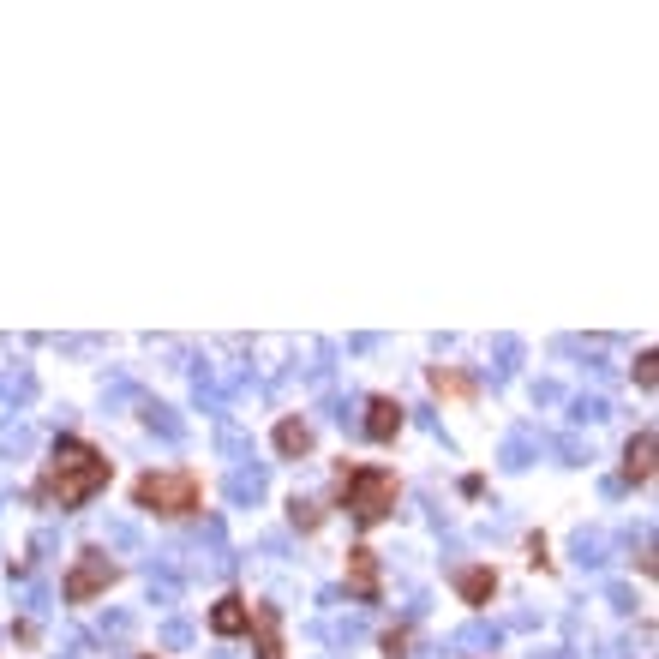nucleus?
Segmentation results:
<instances>
[{"label":"nucleus","instance_id":"nucleus-7","mask_svg":"<svg viewBox=\"0 0 659 659\" xmlns=\"http://www.w3.org/2000/svg\"><path fill=\"white\" fill-rule=\"evenodd\" d=\"M648 486L654 480V432H636L630 438V450H624V486Z\"/></svg>","mask_w":659,"mask_h":659},{"label":"nucleus","instance_id":"nucleus-21","mask_svg":"<svg viewBox=\"0 0 659 659\" xmlns=\"http://www.w3.org/2000/svg\"><path fill=\"white\" fill-rule=\"evenodd\" d=\"M558 402H564V384L540 378V384H534V408H558Z\"/></svg>","mask_w":659,"mask_h":659},{"label":"nucleus","instance_id":"nucleus-11","mask_svg":"<svg viewBox=\"0 0 659 659\" xmlns=\"http://www.w3.org/2000/svg\"><path fill=\"white\" fill-rule=\"evenodd\" d=\"M258 498H264V468H234V474H228V504L246 510V504H258Z\"/></svg>","mask_w":659,"mask_h":659},{"label":"nucleus","instance_id":"nucleus-18","mask_svg":"<svg viewBox=\"0 0 659 659\" xmlns=\"http://www.w3.org/2000/svg\"><path fill=\"white\" fill-rule=\"evenodd\" d=\"M570 408H576V426H600V420L612 414V402H606V396H576Z\"/></svg>","mask_w":659,"mask_h":659},{"label":"nucleus","instance_id":"nucleus-17","mask_svg":"<svg viewBox=\"0 0 659 659\" xmlns=\"http://www.w3.org/2000/svg\"><path fill=\"white\" fill-rule=\"evenodd\" d=\"M534 450H540V438H534V432H516V438L504 444V456H498V462H504V468H528V462H534Z\"/></svg>","mask_w":659,"mask_h":659},{"label":"nucleus","instance_id":"nucleus-12","mask_svg":"<svg viewBox=\"0 0 659 659\" xmlns=\"http://www.w3.org/2000/svg\"><path fill=\"white\" fill-rule=\"evenodd\" d=\"M570 552H576V564H582V570H600V564L612 558V546H606V534H600V528H582V534L570 540Z\"/></svg>","mask_w":659,"mask_h":659},{"label":"nucleus","instance_id":"nucleus-2","mask_svg":"<svg viewBox=\"0 0 659 659\" xmlns=\"http://www.w3.org/2000/svg\"><path fill=\"white\" fill-rule=\"evenodd\" d=\"M342 492H348V516L354 522H384L390 510H396V474H384V468H366V474H348L342 480Z\"/></svg>","mask_w":659,"mask_h":659},{"label":"nucleus","instance_id":"nucleus-5","mask_svg":"<svg viewBox=\"0 0 659 659\" xmlns=\"http://www.w3.org/2000/svg\"><path fill=\"white\" fill-rule=\"evenodd\" d=\"M360 432H366L372 444H390V438L402 432V408H396V396H372V402H366V420H360Z\"/></svg>","mask_w":659,"mask_h":659},{"label":"nucleus","instance_id":"nucleus-27","mask_svg":"<svg viewBox=\"0 0 659 659\" xmlns=\"http://www.w3.org/2000/svg\"><path fill=\"white\" fill-rule=\"evenodd\" d=\"M162 642H168V648H186V642H192V630H186V624H162Z\"/></svg>","mask_w":659,"mask_h":659},{"label":"nucleus","instance_id":"nucleus-9","mask_svg":"<svg viewBox=\"0 0 659 659\" xmlns=\"http://www.w3.org/2000/svg\"><path fill=\"white\" fill-rule=\"evenodd\" d=\"M210 630H216V636H240V630H252L246 600H240V594H222V600L210 606Z\"/></svg>","mask_w":659,"mask_h":659},{"label":"nucleus","instance_id":"nucleus-15","mask_svg":"<svg viewBox=\"0 0 659 659\" xmlns=\"http://www.w3.org/2000/svg\"><path fill=\"white\" fill-rule=\"evenodd\" d=\"M492 360H498V366H492L498 384L516 378V366H522V342H516V336H492Z\"/></svg>","mask_w":659,"mask_h":659},{"label":"nucleus","instance_id":"nucleus-10","mask_svg":"<svg viewBox=\"0 0 659 659\" xmlns=\"http://www.w3.org/2000/svg\"><path fill=\"white\" fill-rule=\"evenodd\" d=\"M276 450H282V456H288V462H300V456H312V426H306V420H294V414H288V420H282V426H276Z\"/></svg>","mask_w":659,"mask_h":659},{"label":"nucleus","instance_id":"nucleus-1","mask_svg":"<svg viewBox=\"0 0 659 659\" xmlns=\"http://www.w3.org/2000/svg\"><path fill=\"white\" fill-rule=\"evenodd\" d=\"M102 486H108V462H102L90 444L60 438V444H54V468H48V504L78 510V504H90Z\"/></svg>","mask_w":659,"mask_h":659},{"label":"nucleus","instance_id":"nucleus-22","mask_svg":"<svg viewBox=\"0 0 659 659\" xmlns=\"http://www.w3.org/2000/svg\"><path fill=\"white\" fill-rule=\"evenodd\" d=\"M0 444H6V456H24V450H30V432H24V426H6Z\"/></svg>","mask_w":659,"mask_h":659},{"label":"nucleus","instance_id":"nucleus-13","mask_svg":"<svg viewBox=\"0 0 659 659\" xmlns=\"http://www.w3.org/2000/svg\"><path fill=\"white\" fill-rule=\"evenodd\" d=\"M36 396V372L18 366V372H0V408H24Z\"/></svg>","mask_w":659,"mask_h":659},{"label":"nucleus","instance_id":"nucleus-3","mask_svg":"<svg viewBox=\"0 0 659 659\" xmlns=\"http://www.w3.org/2000/svg\"><path fill=\"white\" fill-rule=\"evenodd\" d=\"M198 504V480L186 468H168V474H144L138 480V510H162V516H186Z\"/></svg>","mask_w":659,"mask_h":659},{"label":"nucleus","instance_id":"nucleus-20","mask_svg":"<svg viewBox=\"0 0 659 659\" xmlns=\"http://www.w3.org/2000/svg\"><path fill=\"white\" fill-rule=\"evenodd\" d=\"M108 546H114V552H132V546H138V528H132V522H108Z\"/></svg>","mask_w":659,"mask_h":659},{"label":"nucleus","instance_id":"nucleus-16","mask_svg":"<svg viewBox=\"0 0 659 659\" xmlns=\"http://www.w3.org/2000/svg\"><path fill=\"white\" fill-rule=\"evenodd\" d=\"M144 420H150V432H162V438H186V420H180L174 408H162V402H144Z\"/></svg>","mask_w":659,"mask_h":659},{"label":"nucleus","instance_id":"nucleus-25","mask_svg":"<svg viewBox=\"0 0 659 659\" xmlns=\"http://www.w3.org/2000/svg\"><path fill=\"white\" fill-rule=\"evenodd\" d=\"M654 354H648V348H642V360H636V384H642V390H654Z\"/></svg>","mask_w":659,"mask_h":659},{"label":"nucleus","instance_id":"nucleus-23","mask_svg":"<svg viewBox=\"0 0 659 659\" xmlns=\"http://www.w3.org/2000/svg\"><path fill=\"white\" fill-rule=\"evenodd\" d=\"M558 456H564V462H588V444L570 432V438H558Z\"/></svg>","mask_w":659,"mask_h":659},{"label":"nucleus","instance_id":"nucleus-19","mask_svg":"<svg viewBox=\"0 0 659 659\" xmlns=\"http://www.w3.org/2000/svg\"><path fill=\"white\" fill-rule=\"evenodd\" d=\"M288 522H294V528H300V534H312V528H318V522H324V510H318V504H312V498H294V504H288Z\"/></svg>","mask_w":659,"mask_h":659},{"label":"nucleus","instance_id":"nucleus-8","mask_svg":"<svg viewBox=\"0 0 659 659\" xmlns=\"http://www.w3.org/2000/svg\"><path fill=\"white\" fill-rule=\"evenodd\" d=\"M456 594H462L468 606H486V600L498 594V576H492L486 564H462V570H456Z\"/></svg>","mask_w":659,"mask_h":659},{"label":"nucleus","instance_id":"nucleus-6","mask_svg":"<svg viewBox=\"0 0 659 659\" xmlns=\"http://www.w3.org/2000/svg\"><path fill=\"white\" fill-rule=\"evenodd\" d=\"M348 594H354V600H378V558H372L366 546L348 552Z\"/></svg>","mask_w":659,"mask_h":659},{"label":"nucleus","instance_id":"nucleus-24","mask_svg":"<svg viewBox=\"0 0 659 659\" xmlns=\"http://www.w3.org/2000/svg\"><path fill=\"white\" fill-rule=\"evenodd\" d=\"M498 642V630H486V624H474V630H462V648H492Z\"/></svg>","mask_w":659,"mask_h":659},{"label":"nucleus","instance_id":"nucleus-14","mask_svg":"<svg viewBox=\"0 0 659 659\" xmlns=\"http://www.w3.org/2000/svg\"><path fill=\"white\" fill-rule=\"evenodd\" d=\"M252 624H258V659H288V648H282V624H276L270 606L252 612Z\"/></svg>","mask_w":659,"mask_h":659},{"label":"nucleus","instance_id":"nucleus-28","mask_svg":"<svg viewBox=\"0 0 659 659\" xmlns=\"http://www.w3.org/2000/svg\"><path fill=\"white\" fill-rule=\"evenodd\" d=\"M606 594H612V606H624V612H630V606H636V594H630V588H624V582H612V588H606Z\"/></svg>","mask_w":659,"mask_h":659},{"label":"nucleus","instance_id":"nucleus-4","mask_svg":"<svg viewBox=\"0 0 659 659\" xmlns=\"http://www.w3.org/2000/svg\"><path fill=\"white\" fill-rule=\"evenodd\" d=\"M120 570H114V558L102 552V546H90V552H78V564L66 570V582H60V594L72 600V606H84V600H96V594H108V582H114Z\"/></svg>","mask_w":659,"mask_h":659},{"label":"nucleus","instance_id":"nucleus-26","mask_svg":"<svg viewBox=\"0 0 659 659\" xmlns=\"http://www.w3.org/2000/svg\"><path fill=\"white\" fill-rule=\"evenodd\" d=\"M408 654V630H390V636H384V659H402Z\"/></svg>","mask_w":659,"mask_h":659}]
</instances>
